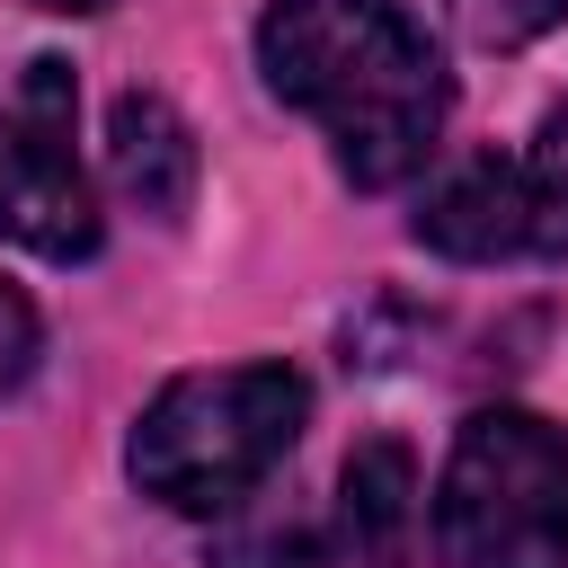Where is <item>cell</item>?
Returning a JSON list of instances; mask_svg holds the SVG:
<instances>
[{"instance_id": "cell-1", "label": "cell", "mask_w": 568, "mask_h": 568, "mask_svg": "<svg viewBox=\"0 0 568 568\" xmlns=\"http://www.w3.org/2000/svg\"><path fill=\"white\" fill-rule=\"evenodd\" d=\"M257 71L284 106L320 115L355 186H399L444 133V62L390 0H275L257 18Z\"/></svg>"}, {"instance_id": "cell-2", "label": "cell", "mask_w": 568, "mask_h": 568, "mask_svg": "<svg viewBox=\"0 0 568 568\" xmlns=\"http://www.w3.org/2000/svg\"><path fill=\"white\" fill-rule=\"evenodd\" d=\"M302 408H311V390H302V373H284V364L178 373V382L142 408V426H133V444H124L133 488L160 497L169 515H222V506H240V497L293 453Z\"/></svg>"}, {"instance_id": "cell-3", "label": "cell", "mask_w": 568, "mask_h": 568, "mask_svg": "<svg viewBox=\"0 0 568 568\" xmlns=\"http://www.w3.org/2000/svg\"><path fill=\"white\" fill-rule=\"evenodd\" d=\"M444 568H568V435L532 408H479L435 488Z\"/></svg>"}, {"instance_id": "cell-4", "label": "cell", "mask_w": 568, "mask_h": 568, "mask_svg": "<svg viewBox=\"0 0 568 568\" xmlns=\"http://www.w3.org/2000/svg\"><path fill=\"white\" fill-rule=\"evenodd\" d=\"M71 115L80 89L62 53H27L0 71V240L62 266L98 248V195L71 151Z\"/></svg>"}, {"instance_id": "cell-5", "label": "cell", "mask_w": 568, "mask_h": 568, "mask_svg": "<svg viewBox=\"0 0 568 568\" xmlns=\"http://www.w3.org/2000/svg\"><path fill=\"white\" fill-rule=\"evenodd\" d=\"M435 257H462V266H488V257H524V178H515V151H470L453 160L426 195H417V222H408Z\"/></svg>"}, {"instance_id": "cell-6", "label": "cell", "mask_w": 568, "mask_h": 568, "mask_svg": "<svg viewBox=\"0 0 568 568\" xmlns=\"http://www.w3.org/2000/svg\"><path fill=\"white\" fill-rule=\"evenodd\" d=\"M106 178L151 222H178L195 204V133H186V115L169 98H151V89H124L115 115H106Z\"/></svg>"}, {"instance_id": "cell-7", "label": "cell", "mask_w": 568, "mask_h": 568, "mask_svg": "<svg viewBox=\"0 0 568 568\" xmlns=\"http://www.w3.org/2000/svg\"><path fill=\"white\" fill-rule=\"evenodd\" d=\"M417 497V470H408V444H355L346 479H337V532H346V559L355 568H390L408 550V506Z\"/></svg>"}, {"instance_id": "cell-8", "label": "cell", "mask_w": 568, "mask_h": 568, "mask_svg": "<svg viewBox=\"0 0 568 568\" xmlns=\"http://www.w3.org/2000/svg\"><path fill=\"white\" fill-rule=\"evenodd\" d=\"M515 178H524V248L532 257H568V98L515 151Z\"/></svg>"}, {"instance_id": "cell-9", "label": "cell", "mask_w": 568, "mask_h": 568, "mask_svg": "<svg viewBox=\"0 0 568 568\" xmlns=\"http://www.w3.org/2000/svg\"><path fill=\"white\" fill-rule=\"evenodd\" d=\"M568 18V0H453V27L479 44V53H515L532 36H550Z\"/></svg>"}, {"instance_id": "cell-10", "label": "cell", "mask_w": 568, "mask_h": 568, "mask_svg": "<svg viewBox=\"0 0 568 568\" xmlns=\"http://www.w3.org/2000/svg\"><path fill=\"white\" fill-rule=\"evenodd\" d=\"M27 373H36V311H27L18 284H0V399H9Z\"/></svg>"}, {"instance_id": "cell-11", "label": "cell", "mask_w": 568, "mask_h": 568, "mask_svg": "<svg viewBox=\"0 0 568 568\" xmlns=\"http://www.w3.org/2000/svg\"><path fill=\"white\" fill-rule=\"evenodd\" d=\"M36 9H62V18H89V9H106V0H36Z\"/></svg>"}]
</instances>
